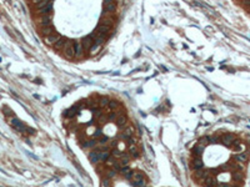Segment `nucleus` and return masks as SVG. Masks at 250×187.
<instances>
[{"mask_svg": "<svg viewBox=\"0 0 250 187\" xmlns=\"http://www.w3.org/2000/svg\"><path fill=\"white\" fill-rule=\"evenodd\" d=\"M64 55L65 58L71 60L74 56H75V50H74V43L71 40H66L65 41V45H64Z\"/></svg>", "mask_w": 250, "mask_h": 187, "instance_id": "obj_1", "label": "nucleus"}, {"mask_svg": "<svg viewBox=\"0 0 250 187\" xmlns=\"http://www.w3.org/2000/svg\"><path fill=\"white\" fill-rule=\"evenodd\" d=\"M10 122H12V126L14 128H17L18 131H20V132H29V133L30 132H34L31 128H29L28 126H25V125L21 122L20 120H18V118H15V117L12 118V121H10Z\"/></svg>", "mask_w": 250, "mask_h": 187, "instance_id": "obj_2", "label": "nucleus"}, {"mask_svg": "<svg viewBox=\"0 0 250 187\" xmlns=\"http://www.w3.org/2000/svg\"><path fill=\"white\" fill-rule=\"evenodd\" d=\"M234 141H235V136H234L233 133H225V135H223V136L220 137V142L224 143L225 146H228V147H231Z\"/></svg>", "mask_w": 250, "mask_h": 187, "instance_id": "obj_3", "label": "nucleus"}, {"mask_svg": "<svg viewBox=\"0 0 250 187\" xmlns=\"http://www.w3.org/2000/svg\"><path fill=\"white\" fill-rule=\"evenodd\" d=\"M194 175H195L196 180H198V182H200L201 185H203L204 181H205V180L210 176V171H201V170H196Z\"/></svg>", "mask_w": 250, "mask_h": 187, "instance_id": "obj_4", "label": "nucleus"}, {"mask_svg": "<svg viewBox=\"0 0 250 187\" xmlns=\"http://www.w3.org/2000/svg\"><path fill=\"white\" fill-rule=\"evenodd\" d=\"M111 33V28L110 26H106V25H103V24H100L97 31H95V35H98V36H104L105 38V35H110Z\"/></svg>", "mask_w": 250, "mask_h": 187, "instance_id": "obj_5", "label": "nucleus"}, {"mask_svg": "<svg viewBox=\"0 0 250 187\" xmlns=\"http://www.w3.org/2000/svg\"><path fill=\"white\" fill-rule=\"evenodd\" d=\"M84 45L81 41H74V50H75V56L78 58H81L84 54Z\"/></svg>", "mask_w": 250, "mask_h": 187, "instance_id": "obj_6", "label": "nucleus"}, {"mask_svg": "<svg viewBox=\"0 0 250 187\" xmlns=\"http://www.w3.org/2000/svg\"><path fill=\"white\" fill-rule=\"evenodd\" d=\"M60 39H61V36L59 34H58V33H53L49 36H46L45 40H46V43L49 44V45H55Z\"/></svg>", "mask_w": 250, "mask_h": 187, "instance_id": "obj_7", "label": "nucleus"}, {"mask_svg": "<svg viewBox=\"0 0 250 187\" xmlns=\"http://www.w3.org/2000/svg\"><path fill=\"white\" fill-rule=\"evenodd\" d=\"M248 158H249V155H248V152H239V153H235V156H234V160L236 161V162H239V163H245L246 161H248Z\"/></svg>", "mask_w": 250, "mask_h": 187, "instance_id": "obj_8", "label": "nucleus"}, {"mask_svg": "<svg viewBox=\"0 0 250 187\" xmlns=\"http://www.w3.org/2000/svg\"><path fill=\"white\" fill-rule=\"evenodd\" d=\"M103 10L104 13L106 14H110V13H114L116 10V5L114 1H109V3H104L103 4Z\"/></svg>", "mask_w": 250, "mask_h": 187, "instance_id": "obj_9", "label": "nucleus"}, {"mask_svg": "<svg viewBox=\"0 0 250 187\" xmlns=\"http://www.w3.org/2000/svg\"><path fill=\"white\" fill-rule=\"evenodd\" d=\"M191 167L193 170H203L204 168V162H203V158L201 157H195L193 160V162H191Z\"/></svg>", "mask_w": 250, "mask_h": 187, "instance_id": "obj_10", "label": "nucleus"}, {"mask_svg": "<svg viewBox=\"0 0 250 187\" xmlns=\"http://www.w3.org/2000/svg\"><path fill=\"white\" fill-rule=\"evenodd\" d=\"M51 21H53V15L51 14L41 15V18H40L41 26H49V25H51Z\"/></svg>", "mask_w": 250, "mask_h": 187, "instance_id": "obj_11", "label": "nucleus"}, {"mask_svg": "<svg viewBox=\"0 0 250 187\" xmlns=\"http://www.w3.org/2000/svg\"><path fill=\"white\" fill-rule=\"evenodd\" d=\"M81 43H83V45H84L85 49H91V46L95 44V43H94L93 35H89V36H86V38H84V39L81 40Z\"/></svg>", "mask_w": 250, "mask_h": 187, "instance_id": "obj_12", "label": "nucleus"}, {"mask_svg": "<svg viewBox=\"0 0 250 187\" xmlns=\"http://www.w3.org/2000/svg\"><path fill=\"white\" fill-rule=\"evenodd\" d=\"M89 160H90V162H93V163H98L99 161H100V156H99V151L98 150H95V151H91L89 153Z\"/></svg>", "mask_w": 250, "mask_h": 187, "instance_id": "obj_13", "label": "nucleus"}, {"mask_svg": "<svg viewBox=\"0 0 250 187\" xmlns=\"http://www.w3.org/2000/svg\"><path fill=\"white\" fill-rule=\"evenodd\" d=\"M128 151H129L130 157H133V158H136L138 156H139V151H138V147L135 146V145H133V143L129 145V147H128Z\"/></svg>", "mask_w": 250, "mask_h": 187, "instance_id": "obj_14", "label": "nucleus"}, {"mask_svg": "<svg viewBox=\"0 0 250 187\" xmlns=\"http://www.w3.org/2000/svg\"><path fill=\"white\" fill-rule=\"evenodd\" d=\"M115 123H116V126H118V127L125 126V123H126V115H125V113H120V115L118 116V118H116Z\"/></svg>", "mask_w": 250, "mask_h": 187, "instance_id": "obj_15", "label": "nucleus"}, {"mask_svg": "<svg viewBox=\"0 0 250 187\" xmlns=\"http://www.w3.org/2000/svg\"><path fill=\"white\" fill-rule=\"evenodd\" d=\"M204 146H201V145H196V146L193 148V155H194V157H201V155H203L204 152Z\"/></svg>", "mask_w": 250, "mask_h": 187, "instance_id": "obj_16", "label": "nucleus"}, {"mask_svg": "<svg viewBox=\"0 0 250 187\" xmlns=\"http://www.w3.org/2000/svg\"><path fill=\"white\" fill-rule=\"evenodd\" d=\"M51 10H53V3H50L49 5H46V6L41 9H38V13L40 15H46V14H51Z\"/></svg>", "mask_w": 250, "mask_h": 187, "instance_id": "obj_17", "label": "nucleus"}, {"mask_svg": "<svg viewBox=\"0 0 250 187\" xmlns=\"http://www.w3.org/2000/svg\"><path fill=\"white\" fill-rule=\"evenodd\" d=\"M130 155H126V153H123V156L119 158V162L121 165V167H125V166L129 165V161H130Z\"/></svg>", "mask_w": 250, "mask_h": 187, "instance_id": "obj_18", "label": "nucleus"}, {"mask_svg": "<svg viewBox=\"0 0 250 187\" xmlns=\"http://www.w3.org/2000/svg\"><path fill=\"white\" fill-rule=\"evenodd\" d=\"M100 23L103 25H106V26H113L114 24V20H113V16H103L102 20H100Z\"/></svg>", "mask_w": 250, "mask_h": 187, "instance_id": "obj_19", "label": "nucleus"}, {"mask_svg": "<svg viewBox=\"0 0 250 187\" xmlns=\"http://www.w3.org/2000/svg\"><path fill=\"white\" fill-rule=\"evenodd\" d=\"M41 34L45 35V36H49L50 34L54 33V28H53V25H49V26H41Z\"/></svg>", "mask_w": 250, "mask_h": 187, "instance_id": "obj_20", "label": "nucleus"}, {"mask_svg": "<svg viewBox=\"0 0 250 187\" xmlns=\"http://www.w3.org/2000/svg\"><path fill=\"white\" fill-rule=\"evenodd\" d=\"M83 148H90V147H95L97 146V140H88V141H85L83 145Z\"/></svg>", "mask_w": 250, "mask_h": 187, "instance_id": "obj_21", "label": "nucleus"}, {"mask_svg": "<svg viewBox=\"0 0 250 187\" xmlns=\"http://www.w3.org/2000/svg\"><path fill=\"white\" fill-rule=\"evenodd\" d=\"M116 175H118V171H116L115 168H110L108 171H105V177H108V178H115L116 177Z\"/></svg>", "mask_w": 250, "mask_h": 187, "instance_id": "obj_22", "label": "nucleus"}, {"mask_svg": "<svg viewBox=\"0 0 250 187\" xmlns=\"http://www.w3.org/2000/svg\"><path fill=\"white\" fill-rule=\"evenodd\" d=\"M99 156H100V161H106L110 157L109 151H99Z\"/></svg>", "mask_w": 250, "mask_h": 187, "instance_id": "obj_23", "label": "nucleus"}, {"mask_svg": "<svg viewBox=\"0 0 250 187\" xmlns=\"http://www.w3.org/2000/svg\"><path fill=\"white\" fill-rule=\"evenodd\" d=\"M141 180H144V176L140 172H134V175H133V182H138V181H141Z\"/></svg>", "mask_w": 250, "mask_h": 187, "instance_id": "obj_24", "label": "nucleus"}, {"mask_svg": "<svg viewBox=\"0 0 250 187\" xmlns=\"http://www.w3.org/2000/svg\"><path fill=\"white\" fill-rule=\"evenodd\" d=\"M199 145H201V146H208V145H210L209 142V136H204V137H201L199 140Z\"/></svg>", "mask_w": 250, "mask_h": 187, "instance_id": "obj_25", "label": "nucleus"}, {"mask_svg": "<svg viewBox=\"0 0 250 187\" xmlns=\"http://www.w3.org/2000/svg\"><path fill=\"white\" fill-rule=\"evenodd\" d=\"M50 3H53V0H41L39 4H36V8H38V9H41V8L46 6V5H49Z\"/></svg>", "mask_w": 250, "mask_h": 187, "instance_id": "obj_26", "label": "nucleus"}, {"mask_svg": "<svg viewBox=\"0 0 250 187\" xmlns=\"http://www.w3.org/2000/svg\"><path fill=\"white\" fill-rule=\"evenodd\" d=\"M109 102H110V100H109L108 97H105V96H104V97H100V100H99L100 106H103V107H104V106H108Z\"/></svg>", "mask_w": 250, "mask_h": 187, "instance_id": "obj_27", "label": "nucleus"}, {"mask_svg": "<svg viewBox=\"0 0 250 187\" xmlns=\"http://www.w3.org/2000/svg\"><path fill=\"white\" fill-rule=\"evenodd\" d=\"M65 41H66L65 39H63V38H61V39H60L59 41H58V43H56L54 46H55V48H56L58 50H59V49H61V48L64 49V45H65Z\"/></svg>", "mask_w": 250, "mask_h": 187, "instance_id": "obj_28", "label": "nucleus"}, {"mask_svg": "<svg viewBox=\"0 0 250 187\" xmlns=\"http://www.w3.org/2000/svg\"><path fill=\"white\" fill-rule=\"evenodd\" d=\"M102 187H111V181H110V178H108V177L103 178V181H102Z\"/></svg>", "mask_w": 250, "mask_h": 187, "instance_id": "obj_29", "label": "nucleus"}, {"mask_svg": "<svg viewBox=\"0 0 250 187\" xmlns=\"http://www.w3.org/2000/svg\"><path fill=\"white\" fill-rule=\"evenodd\" d=\"M113 156H114L115 158H120L121 156H123V152H121L119 148H114L113 150Z\"/></svg>", "mask_w": 250, "mask_h": 187, "instance_id": "obj_30", "label": "nucleus"}, {"mask_svg": "<svg viewBox=\"0 0 250 187\" xmlns=\"http://www.w3.org/2000/svg\"><path fill=\"white\" fill-rule=\"evenodd\" d=\"M108 106H109L110 110H116V108H119V103L116 101H110Z\"/></svg>", "mask_w": 250, "mask_h": 187, "instance_id": "obj_31", "label": "nucleus"}, {"mask_svg": "<svg viewBox=\"0 0 250 187\" xmlns=\"http://www.w3.org/2000/svg\"><path fill=\"white\" fill-rule=\"evenodd\" d=\"M118 112H111L108 115V118H109V121H116V118H118Z\"/></svg>", "mask_w": 250, "mask_h": 187, "instance_id": "obj_32", "label": "nucleus"}, {"mask_svg": "<svg viewBox=\"0 0 250 187\" xmlns=\"http://www.w3.org/2000/svg\"><path fill=\"white\" fill-rule=\"evenodd\" d=\"M105 162H106V165H108V166H113V165L116 162V160H115L114 156H110V157H109L108 160H106Z\"/></svg>", "mask_w": 250, "mask_h": 187, "instance_id": "obj_33", "label": "nucleus"}, {"mask_svg": "<svg viewBox=\"0 0 250 187\" xmlns=\"http://www.w3.org/2000/svg\"><path fill=\"white\" fill-rule=\"evenodd\" d=\"M106 121H109L108 115H102V116L99 117V122H100V123H105Z\"/></svg>", "mask_w": 250, "mask_h": 187, "instance_id": "obj_34", "label": "nucleus"}, {"mask_svg": "<svg viewBox=\"0 0 250 187\" xmlns=\"http://www.w3.org/2000/svg\"><path fill=\"white\" fill-rule=\"evenodd\" d=\"M103 136V131L100 128H97L95 130V132H94V137L97 138V137H102Z\"/></svg>", "mask_w": 250, "mask_h": 187, "instance_id": "obj_35", "label": "nucleus"}, {"mask_svg": "<svg viewBox=\"0 0 250 187\" xmlns=\"http://www.w3.org/2000/svg\"><path fill=\"white\" fill-rule=\"evenodd\" d=\"M106 141H108V137H106V136H102V137H100V140H99V143L103 145V143H105Z\"/></svg>", "mask_w": 250, "mask_h": 187, "instance_id": "obj_36", "label": "nucleus"}, {"mask_svg": "<svg viewBox=\"0 0 250 187\" xmlns=\"http://www.w3.org/2000/svg\"><path fill=\"white\" fill-rule=\"evenodd\" d=\"M104 3H109V1H114V0H103Z\"/></svg>", "mask_w": 250, "mask_h": 187, "instance_id": "obj_37", "label": "nucleus"}]
</instances>
